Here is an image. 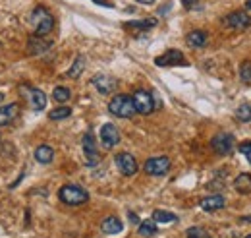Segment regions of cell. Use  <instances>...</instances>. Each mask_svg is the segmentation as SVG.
I'll return each mask as SVG.
<instances>
[{
    "instance_id": "obj_1",
    "label": "cell",
    "mask_w": 251,
    "mask_h": 238,
    "mask_svg": "<svg viewBox=\"0 0 251 238\" xmlns=\"http://www.w3.org/2000/svg\"><path fill=\"white\" fill-rule=\"evenodd\" d=\"M31 24H33V28H35V35H37V37H47L50 31L54 30V18H52L50 10L45 8V6L33 8Z\"/></svg>"
},
{
    "instance_id": "obj_2",
    "label": "cell",
    "mask_w": 251,
    "mask_h": 238,
    "mask_svg": "<svg viewBox=\"0 0 251 238\" xmlns=\"http://www.w3.org/2000/svg\"><path fill=\"white\" fill-rule=\"evenodd\" d=\"M58 200L66 206H83L89 202V194L85 188H81L79 184H66L58 190Z\"/></svg>"
},
{
    "instance_id": "obj_3",
    "label": "cell",
    "mask_w": 251,
    "mask_h": 238,
    "mask_svg": "<svg viewBox=\"0 0 251 238\" xmlns=\"http://www.w3.org/2000/svg\"><path fill=\"white\" fill-rule=\"evenodd\" d=\"M108 111L118 119H131L135 115V107L129 95H114L108 103Z\"/></svg>"
},
{
    "instance_id": "obj_4",
    "label": "cell",
    "mask_w": 251,
    "mask_h": 238,
    "mask_svg": "<svg viewBox=\"0 0 251 238\" xmlns=\"http://www.w3.org/2000/svg\"><path fill=\"white\" fill-rule=\"evenodd\" d=\"M131 101H133L135 113H139V115H143V117H147V115H151V113L155 111V97H153L151 91H147V89L133 91Z\"/></svg>"
},
{
    "instance_id": "obj_5",
    "label": "cell",
    "mask_w": 251,
    "mask_h": 238,
    "mask_svg": "<svg viewBox=\"0 0 251 238\" xmlns=\"http://www.w3.org/2000/svg\"><path fill=\"white\" fill-rule=\"evenodd\" d=\"M143 171L149 177H164L170 171V159L166 155H158V157H151L145 161Z\"/></svg>"
},
{
    "instance_id": "obj_6",
    "label": "cell",
    "mask_w": 251,
    "mask_h": 238,
    "mask_svg": "<svg viewBox=\"0 0 251 238\" xmlns=\"http://www.w3.org/2000/svg\"><path fill=\"white\" fill-rule=\"evenodd\" d=\"M211 148L215 149L217 155H222V157L232 155V151H234V136L228 134V132H220L217 136H213Z\"/></svg>"
},
{
    "instance_id": "obj_7",
    "label": "cell",
    "mask_w": 251,
    "mask_h": 238,
    "mask_svg": "<svg viewBox=\"0 0 251 238\" xmlns=\"http://www.w3.org/2000/svg\"><path fill=\"white\" fill-rule=\"evenodd\" d=\"M222 24H224L226 28H232V30H236V31H246L251 26V16L248 12L238 10V12H232V14L224 16Z\"/></svg>"
},
{
    "instance_id": "obj_8",
    "label": "cell",
    "mask_w": 251,
    "mask_h": 238,
    "mask_svg": "<svg viewBox=\"0 0 251 238\" xmlns=\"http://www.w3.org/2000/svg\"><path fill=\"white\" fill-rule=\"evenodd\" d=\"M83 161H85L87 167H95L100 161V155H99V149H97V142H95L93 132H87L83 136Z\"/></svg>"
},
{
    "instance_id": "obj_9",
    "label": "cell",
    "mask_w": 251,
    "mask_h": 238,
    "mask_svg": "<svg viewBox=\"0 0 251 238\" xmlns=\"http://www.w3.org/2000/svg\"><path fill=\"white\" fill-rule=\"evenodd\" d=\"M155 64H157L158 68H166V66H188V60H186L182 51L170 49V51H166L164 55L157 57V59H155Z\"/></svg>"
},
{
    "instance_id": "obj_10",
    "label": "cell",
    "mask_w": 251,
    "mask_h": 238,
    "mask_svg": "<svg viewBox=\"0 0 251 238\" xmlns=\"http://www.w3.org/2000/svg\"><path fill=\"white\" fill-rule=\"evenodd\" d=\"M114 163H116L118 171H120L124 177H133V175L137 173V161H135V157H133L131 153H127V151L118 153V155L114 157Z\"/></svg>"
},
{
    "instance_id": "obj_11",
    "label": "cell",
    "mask_w": 251,
    "mask_h": 238,
    "mask_svg": "<svg viewBox=\"0 0 251 238\" xmlns=\"http://www.w3.org/2000/svg\"><path fill=\"white\" fill-rule=\"evenodd\" d=\"M100 144H102L104 149H112L120 144V132H118V128L114 124H110V122L102 124V128H100Z\"/></svg>"
},
{
    "instance_id": "obj_12",
    "label": "cell",
    "mask_w": 251,
    "mask_h": 238,
    "mask_svg": "<svg viewBox=\"0 0 251 238\" xmlns=\"http://www.w3.org/2000/svg\"><path fill=\"white\" fill-rule=\"evenodd\" d=\"M91 84H93L95 89L99 91L100 95H110V93H114L116 88H118V82L114 78L106 76V74H97V76H93Z\"/></svg>"
},
{
    "instance_id": "obj_13",
    "label": "cell",
    "mask_w": 251,
    "mask_h": 238,
    "mask_svg": "<svg viewBox=\"0 0 251 238\" xmlns=\"http://www.w3.org/2000/svg\"><path fill=\"white\" fill-rule=\"evenodd\" d=\"M50 47H52V43L50 41H45V37L33 35V37H29V41H27V53L33 55V57H41V55L49 53Z\"/></svg>"
},
{
    "instance_id": "obj_14",
    "label": "cell",
    "mask_w": 251,
    "mask_h": 238,
    "mask_svg": "<svg viewBox=\"0 0 251 238\" xmlns=\"http://www.w3.org/2000/svg\"><path fill=\"white\" fill-rule=\"evenodd\" d=\"M199 206H201L203 211H207V213H215V211H220V209L226 206V200L220 194H211V196L203 198L199 202Z\"/></svg>"
},
{
    "instance_id": "obj_15",
    "label": "cell",
    "mask_w": 251,
    "mask_h": 238,
    "mask_svg": "<svg viewBox=\"0 0 251 238\" xmlns=\"http://www.w3.org/2000/svg\"><path fill=\"white\" fill-rule=\"evenodd\" d=\"M18 115H20V105L18 103H10V105L0 107V126L12 124L14 120L18 119Z\"/></svg>"
},
{
    "instance_id": "obj_16",
    "label": "cell",
    "mask_w": 251,
    "mask_h": 238,
    "mask_svg": "<svg viewBox=\"0 0 251 238\" xmlns=\"http://www.w3.org/2000/svg\"><path fill=\"white\" fill-rule=\"evenodd\" d=\"M100 231L106 233V235H118V233L124 231V223H122L118 217L110 215V217H106V219L100 223Z\"/></svg>"
},
{
    "instance_id": "obj_17",
    "label": "cell",
    "mask_w": 251,
    "mask_h": 238,
    "mask_svg": "<svg viewBox=\"0 0 251 238\" xmlns=\"http://www.w3.org/2000/svg\"><path fill=\"white\" fill-rule=\"evenodd\" d=\"M27 89V88H25ZM29 93H27V97H29V101H31V107L33 111H45V107H47V95L43 93L41 89H37V88H29Z\"/></svg>"
},
{
    "instance_id": "obj_18",
    "label": "cell",
    "mask_w": 251,
    "mask_h": 238,
    "mask_svg": "<svg viewBox=\"0 0 251 238\" xmlns=\"http://www.w3.org/2000/svg\"><path fill=\"white\" fill-rule=\"evenodd\" d=\"M186 43H188V47H191V49H203L207 45V33L203 30L189 31L188 37H186Z\"/></svg>"
},
{
    "instance_id": "obj_19",
    "label": "cell",
    "mask_w": 251,
    "mask_h": 238,
    "mask_svg": "<svg viewBox=\"0 0 251 238\" xmlns=\"http://www.w3.org/2000/svg\"><path fill=\"white\" fill-rule=\"evenodd\" d=\"M157 24H158L157 18H147V20H131V22H126L124 28L133 31H147V30H153Z\"/></svg>"
},
{
    "instance_id": "obj_20",
    "label": "cell",
    "mask_w": 251,
    "mask_h": 238,
    "mask_svg": "<svg viewBox=\"0 0 251 238\" xmlns=\"http://www.w3.org/2000/svg\"><path fill=\"white\" fill-rule=\"evenodd\" d=\"M52 159H54V149L50 146H39L35 149V161L37 163L49 165V163H52Z\"/></svg>"
},
{
    "instance_id": "obj_21",
    "label": "cell",
    "mask_w": 251,
    "mask_h": 238,
    "mask_svg": "<svg viewBox=\"0 0 251 238\" xmlns=\"http://www.w3.org/2000/svg\"><path fill=\"white\" fill-rule=\"evenodd\" d=\"M234 190L238 194H250L251 192V175L250 173H242L234 178Z\"/></svg>"
},
{
    "instance_id": "obj_22",
    "label": "cell",
    "mask_w": 251,
    "mask_h": 238,
    "mask_svg": "<svg viewBox=\"0 0 251 238\" xmlns=\"http://www.w3.org/2000/svg\"><path fill=\"white\" fill-rule=\"evenodd\" d=\"M151 217L155 223H176L178 221V217L172 211H164V209H155Z\"/></svg>"
},
{
    "instance_id": "obj_23",
    "label": "cell",
    "mask_w": 251,
    "mask_h": 238,
    "mask_svg": "<svg viewBox=\"0 0 251 238\" xmlns=\"http://www.w3.org/2000/svg\"><path fill=\"white\" fill-rule=\"evenodd\" d=\"M85 70V57H77V59L74 60V64L70 66V70H68V78H72V80H75V78H79L81 76V72Z\"/></svg>"
},
{
    "instance_id": "obj_24",
    "label": "cell",
    "mask_w": 251,
    "mask_h": 238,
    "mask_svg": "<svg viewBox=\"0 0 251 238\" xmlns=\"http://www.w3.org/2000/svg\"><path fill=\"white\" fill-rule=\"evenodd\" d=\"M141 237L145 238H151L155 237L158 231H157V223L153 221V219H149V221H143V223H139V231H137Z\"/></svg>"
},
{
    "instance_id": "obj_25",
    "label": "cell",
    "mask_w": 251,
    "mask_h": 238,
    "mask_svg": "<svg viewBox=\"0 0 251 238\" xmlns=\"http://www.w3.org/2000/svg\"><path fill=\"white\" fill-rule=\"evenodd\" d=\"M52 99L56 103H68L72 99V91L68 89V88H64V86H58V88H54V91H52Z\"/></svg>"
},
{
    "instance_id": "obj_26",
    "label": "cell",
    "mask_w": 251,
    "mask_h": 238,
    "mask_svg": "<svg viewBox=\"0 0 251 238\" xmlns=\"http://www.w3.org/2000/svg\"><path fill=\"white\" fill-rule=\"evenodd\" d=\"M68 117H72V109L70 107H58V109L50 111V115H49L50 120H64L68 119Z\"/></svg>"
},
{
    "instance_id": "obj_27",
    "label": "cell",
    "mask_w": 251,
    "mask_h": 238,
    "mask_svg": "<svg viewBox=\"0 0 251 238\" xmlns=\"http://www.w3.org/2000/svg\"><path fill=\"white\" fill-rule=\"evenodd\" d=\"M236 119L240 122H251V107L250 105H240L236 109Z\"/></svg>"
},
{
    "instance_id": "obj_28",
    "label": "cell",
    "mask_w": 251,
    "mask_h": 238,
    "mask_svg": "<svg viewBox=\"0 0 251 238\" xmlns=\"http://www.w3.org/2000/svg\"><path fill=\"white\" fill-rule=\"evenodd\" d=\"M240 80L244 82V84H251V62L250 60H246V62H242V66H240Z\"/></svg>"
},
{
    "instance_id": "obj_29",
    "label": "cell",
    "mask_w": 251,
    "mask_h": 238,
    "mask_svg": "<svg viewBox=\"0 0 251 238\" xmlns=\"http://www.w3.org/2000/svg\"><path fill=\"white\" fill-rule=\"evenodd\" d=\"M186 238H211V237H209V233L205 229L191 227V229H188V233H186Z\"/></svg>"
},
{
    "instance_id": "obj_30",
    "label": "cell",
    "mask_w": 251,
    "mask_h": 238,
    "mask_svg": "<svg viewBox=\"0 0 251 238\" xmlns=\"http://www.w3.org/2000/svg\"><path fill=\"white\" fill-rule=\"evenodd\" d=\"M238 151L250 161V165H251V142H244V144H240L238 146Z\"/></svg>"
},
{
    "instance_id": "obj_31",
    "label": "cell",
    "mask_w": 251,
    "mask_h": 238,
    "mask_svg": "<svg viewBox=\"0 0 251 238\" xmlns=\"http://www.w3.org/2000/svg\"><path fill=\"white\" fill-rule=\"evenodd\" d=\"M95 4H99V6H104V8H112L114 4L112 2H108V0H93Z\"/></svg>"
},
{
    "instance_id": "obj_32",
    "label": "cell",
    "mask_w": 251,
    "mask_h": 238,
    "mask_svg": "<svg viewBox=\"0 0 251 238\" xmlns=\"http://www.w3.org/2000/svg\"><path fill=\"white\" fill-rule=\"evenodd\" d=\"M182 4H184V8H188V10H191L195 4H197V0H182Z\"/></svg>"
},
{
    "instance_id": "obj_33",
    "label": "cell",
    "mask_w": 251,
    "mask_h": 238,
    "mask_svg": "<svg viewBox=\"0 0 251 238\" xmlns=\"http://www.w3.org/2000/svg\"><path fill=\"white\" fill-rule=\"evenodd\" d=\"M129 221H131V223H139V219H137L135 213H129Z\"/></svg>"
},
{
    "instance_id": "obj_34",
    "label": "cell",
    "mask_w": 251,
    "mask_h": 238,
    "mask_svg": "<svg viewBox=\"0 0 251 238\" xmlns=\"http://www.w3.org/2000/svg\"><path fill=\"white\" fill-rule=\"evenodd\" d=\"M135 2H139V4H145V6H149V4H153L155 0H135Z\"/></svg>"
},
{
    "instance_id": "obj_35",
    "label": "cell",
    "mask_w": 251,
    "mask_h": 238,
    "mask_svg": "<svg viewBox=\"0 0 251 238\" xmlns=\"http://www.w3.org/2000/svg\"><path fill=\"white\" fill-rule=\"evenodd\" d=\"M246 6H248V8L251 10V0H248V4H246Z\"/></svg>"
},
{
    "instance_id": "obj_36",
    "label": "cell",
    "mask_w": 251,
    "mask_h": 238,
    "mask_svg": "<svg viewBox=\"0 0 251 238\" xmlns=\"http://www.w3.org/2000/svg\"><path fill=\"white\" fill-rule=\"evenodd\" d=\"M246 238H251V235H250V237H246Z\"/></svg>"
},
{
    "instance_id": "obj_37",
    "label": "cell",
    "mask_w": 251,
    "mask_h": 238,
    "mask_svg": "<svg viewBox=\"0 0 251 238\" xmlns=\"http://www.w3.org/2000/svg\"><path fill=\"white\" fill-rule=\"evenodd\" d=\"M0 140H2V136H0Z\"/></svg>"
}]
</instances>
